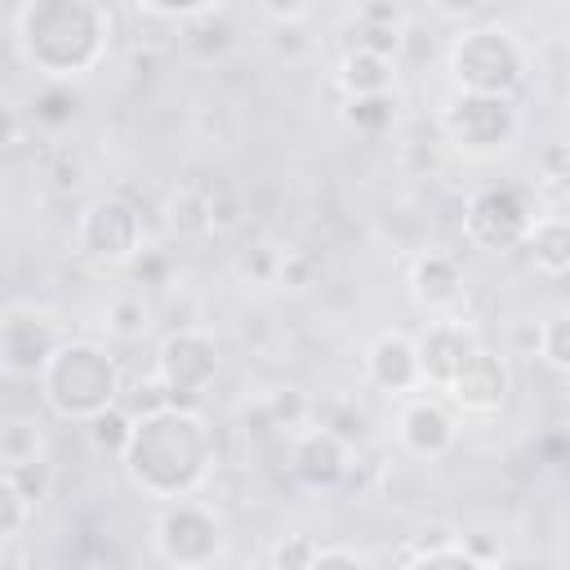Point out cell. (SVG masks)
Segmentation results:
<instances>
[{
  "mask_svg": "<svg viewBox=\"0 0 570 570\" xmlns=\"http://www.w3.org/2000/svg\"><path fill=\"white\" fill-rule=\"evenodd\" d=\"M214 428L196 405H165L134 423V441L120 459L129 485L156 503L196 494L214 472Z\"/></svg>",
  "mask_w": 570,
  "mask_h": 570,
  "instance_id": "6da1fadb",
  "label": "cell"
},
{
  "mask_svg": "<svg viewBox=\"0 0 570 570\" xmlns=\"http://www.w3.org/2000/svg\"><path fill=\"white\" fill-rule=\"evenodd\" d=\"M111 27L102 0H22L13 9V53L40 80H80L107 58Z\"/></svg>",
  "mask_w": 570,
  "mask_h": 570,
  "instance_id": "7a4b0ae2",
  "label": "cell"
},
{
  "mask_svg": "<svg viewBox=\"0 0 570 570\" xmlns=\"http://www.w3.org/2000/svg\"><path fill=\"white\" fill-rule=\"evenodd\" d=\"M40 401L49 414L67 419V423H85L98 410L116 405L125 392V374L116 365V356L94 343V338H62L58 352L49 356V365L36 379Z\"/></svg>",
  "mask_w": 570,
  "mask_h": 570,
  "instance_id": "3957f363",
  "label": "cell"
},
{
  "mask_svg": "<svg viewBox=\"0 0 570 570\" xmlns=\"http://www.w3.org/2000/svg\"><path fill=\"white\" fill-rule=\"evenodd\" d=\"M445 62H450L454 89H468V94H517L530 71L525 45L517 40L512 27H499V22L463 27L450 40Z\"/></svg>",
  "mask_w": 570,
  "mask_h": 570,
  "instance_id": "277c9868",
  "label": "cell"
},
{
  "mask_svg": "<svg viewBox=\"0 0 570 570\" xmlns=\"http://www.w3.org/2000/svg\"><path fill=\"white\" fill-rule=\"evenodd\" d=\"M436 129L463 156H494V151L512 147V138L521 134V111H517L512 94H468V89H454L441 102Z\"/></svg>",
  "mask_w": 570,
  "mask_h": 570,
  "instance_id": "5b68a950",
  "label": "cell"
},
{
  "mask_svg": "<svg viewBox=\"0 0 570 570\" xmlns=\"http://www.w3.org/2000/svg\"><path fill=\"white\" fill-rule=\"evenodd\" d=\"M151 552L165 566L178 570H196V566H214L227 552V525L223 517L200 503L196 494L187 499H169L156 521H151Z\"/></svg>",
  "mask_w": 570,
  "mask_h": 570,
  "instance_id": "8992f818",
  "label": "cell"
},
{
  "mask_svg": "<svg viewBox=\"0 0 570 570\" xmlns=\"http://www.w3.org/2000/svg\"><path fill=\"white\" fill-rule=\"evenodd\" d=\"M534 191L521 183H490L476 187L463 205V240L485 254H512L525 245L534 227Z\"/></svg>",
  "mask_w": 570,
  "mask_h": 570,
  "instance_id": "52a82bcc",
  "label": "cell"
},
{
  "mask_svg": "<svg viewBox=\"0 0 570 570\" xmlns=\"http://www.w3.org/2000/svg\"><path fill=\"white\" fill-rule=\"evenodd\" d=\"M76 245L102 267H125L142 249V209L120 191L94 196L76 218Z\"/></svg>",
  "mask_w": 570,
  "mask_h": 570,
  "instance_id": "ba28073f",
  "label": "cell"
},
{
  "mask_svg": "<svg viewBox=\"0 0 570 570\" xmlns=\"http://www.w3.org/2000/svg\"><path fill=\"white\" fill-rule=\"evenodd\" d=\"M218 365H223V352H218V338L200 325H183V330H169L156 347V374L169 383L174 401L178 405H196L209 383L218 379Z\"/></svg>",
  "mask_w": 570,
  "mask_h": 570,
  "instance_id": "9c48e42d",
  "label": "cell"
},
{
  "mask_svg": "<svg viewBox=\"0 0 570 570\" xmlns=\"http://www.w3.org/2000/svg\"><path fill=\"white\" fill-rule=\"evenodd\" d=\"M62 325L53 321V312L36 307V303H9L0 316V370L4 379H40V370L49 365V356L62 343Z\"/></svg>",
  "mask_w": 570,
  "mask_h": 570,
  "instance_id": "30bf717a",
  "label": "cell"
},
{
  "mask_svg": "<svg viewBox=\"0 0 570 570\" xmlns=\"http://www.w3.org/2000/svg\"><path fill=\"white\" fill-rule=\"evenodd\" d=\"M459 441V410L432 392H410L401 396V410H396V445L410 454V459H423V463H436L454 450Z\"/></svg>",
  "mask_w": 570,
  "mask_h": 570,
  "instance_id": "8fae6325",
  "label": "cell"
},
{
  "mask_svg": "<svg viewBox=\"0 0 570 570\" xmlns=\"http://www.w3.org/2000/svg\"><path fill=\"white\" fill-rule=\"evenodd\" d=\"M356 468V445L338 436L330 423H307L289 436V472L307 490H338Z\"/></svg>",
  "mask_w": 570,
  "mask_h": 570,
  "instance_id": "7c38bea8",
  "label": "cell"
},
{
  "mask_svg": "<svg viewBox=\"0 0 570 570\" xmlns=\"http://www.w3.org/2000/svg\"><path fill=\"white\" fill-rule=\"evenodd\" d=\"M441 392H445V401H450L463 419H490V414H499V410L508 405V396H512V365H508V356H499V352H490V347H476V352L463 361V370H459Z\"/></svg>",
  "mask_w": 570,
  "mask_h": 570,
  "instance_id": "4fadbf2b",
  "label": "cell"
},
{
  "mask_svg": "<svg viewBox=\"0 0 570 570\" xmlns=\"http://www.w3.org/2000/svg\"><path fill=\"white\" fill-rule=\"evenodd\" d=\"M414 343H419L423 387H432V392H441V387L463 370V361L481 347L476 325H472L468 316H459V312H441V316H432Z\"/></svg>",
  "mask_w": 570,
  "mask_h": 570,
  "instance_id": "5bb4252c",
  "label": "cell"
},
{
  "mask_svg": "<svg viewBox=\"0 0 570 570\" xmlns=\"http://www.w3.org/2000/svg\"><path fill=\"white\" fill-rule=\"evenodd\" d=\"M365 383L392 401L410 396L423 387V365H419V343L405 330H383L365 347Z\"/></svg>",
  "mask_w": 570,
  "mask_h": 570,
  "instance_id": "9a60e30c",
  "label": "cell"
},
{
  "mask_svg": "<svg viewBox=\"0 0 570 570\" xmlns=\"http://www.w3.org/2000/svg\"><path fill=\"white\" fill-rule=\"evenodd\" d=\"M236 223L232 205L223 200L218 187H205V183H183L169 191L165 200V227L178 236V240H205V236H218Z\"/></svg>",
  "mask_w": 570,
  "mask_h": 570,
  "instance_id": "2e32d148",
  "label": "cell"
},
{
  "mask_svg": "<svg viewBox=\"0 0 570 570\" xmlns=\"http://www.w3.org/2000/svg\"><path fill=\"white\" fill-rule=\"evenodd\" d=\"M410 298L428 312V316H441V312H459V303L468 298V276H463V263L445 249H428L410 263Z\"/></svg>",
  "mask_w": 570,
  "mask_h": 570,
  "instance_id": "e0dca14e",
  "label": "cell"
},
{
  "mask_svg": "<svg viewBox=\"0 0 570 570\" xmlns=\"http://www.w3.org/2000/svg\"><path fill=\"white\" fill-rule=\"evenodd\" d=\"M521 249L539 276H552V281L570 276V218L566 214H539Z\"/></svg>",
  "mask_w": 570,
  "mask_h": 570,
  "instance_id": "ac0fdd59",
  "label": "cell"
},
{
  "mask_svg": "<svg viewBox=\"0 0 570 570\" xmlns=\"http://www.w3.org/2000/svg\"><path fill=\"white\" fill-rule=\"evenodd\" d=\"M49 459V432L45 419L31 410H4L0 414V468Z\"/></svg>",
  "mask_w": 570,
  "mask_h": 570,
  "instance_id": "d6986e66",
  "label": "cell"
},
{
  "mask_svg": "<svg viewBox=\"0 0 570 570\" xmlns=\"http://www.w3.org/2000/svg\"><path fill=\"white\" fill-rule=\"evenodd\" d=\"M334 80H338L343 98H352V94H383V89H396V58H383V53H370V49L347 45V53L338 58Z\"/></svg>",
  "mask_w": 570,
  "mask_h": 570,
  "instance_id": "ffe728a7",
  "label": "cell"
},
{
  "mask_svg": "<svg viewBox=\"0 0 570 570\" xmlns=\"http://www.w3.org/2000/svg\"><path fill=\"white\" fill-rule=\"evenodd\" d=\"M396 116H401L396 89H383V94H352V98H343V107H338V120H343L352 134H361V138L387 134V129L396 125Z\"/></svg>",
  "mask_w": 570,
  "mask_h": 570,
  "instance_id": "44dd1931",
  "label": "cell"
},
{
  "mask_svg": "<svg viewBox=\"0 0 570 570\" xmlns=\"http://www.w3.org/2000/svg\"><path fill=\"white\" fill-rule=\"evenodd\" d=\"M85 111V94L76 89V80H40V89L31 94V120L45 129H67L71 120H80Z\"/></svg>",
  "mask_w": 570,
  "mask_h": 570,
  "instance_id": "7402d4cb",
  "label": "cell"
},
{
  "mask_svg": "<svg viewBox=\"0 0 570 570\" xmlns=\"http://www.w3.org/2000/svg\"><path fill=\"white\" fill-rule=\"evenodd\" d=\"M254 414L263 419V428H276V432H298L307 423H316V405L298 392V387H272L254 401Z\"/></svg>",
  "mask_w": 570,
  "mask_h": 570,
  "instance_id": "603a6c76",
  "label": "cell"
},
{
  "mask_svg": "<svg viewBox=\"0 0 570 570\" xmlns=\"http://www.w3.org/2000/svg\"><path fill=\"white\" fill-rule=\"evenodd\" d=\"M134 414L116 401V405H107V410H98L94 419H85V441H89V450L94 454H102V459H125V450H129V441H134Z\"/></svg>",
  "mask_w": 570,
  "mask_h": 570,
  "instance_id": "cb8c5ba5",
  "label": "cell"
},
{
  "mask_svg": "<svg viewBox=\"0 0 570 570\" xmlns=\"http://www.w3.org/2000/svg\"><path fill=\"white\" fill-rule=\"evenodd\" d=\"M102 325H107L111 338H120V343H138V338L151 334L156 312H151V303L142 298V289H120V294L107 303Z\"/></svg>",
  "mask_w": 570,
  "mask_h": 570,
  "instance_id": "d4e9b609",
  "label": "cell"
},
{
  "mask_svg": "<svg viewBox=\"0 0 570 570\" xmlns=\"http://www.w3.org/2000/svg\"><path fill=\"white\" fill-rule=\"evenodd\" d=\"M183 45L200 58H218L227 45H232V22L218 13V9H205L196 18L183 22Z\"/></svg>",
  "mask_w": 570,
  "mask_h": 570,
  "instance_id": "484cf974",
  "label": "cell"
},
{
  "mask_svg": "<svg viewBox=\"0 0 570 570\" xmlns=\"http://www.w3.org/2000/svg\"><path fill=\"white\" fill-rule=\"evenodd\" d=\"M267 53L276 62H307L316 53V36H312L307 18H298V22H267Z\"/></svg>",
  "mask_w": 570,
  "mask_h": 570,
  "instance_id": "4316f807",
  "label": "cell"
},
{
  "mask_svg": "<svg viewBox=\"0 0 570 570\" xmlns=\"http://www.w3.org/2000/svg\"><path fill=\"white\" fill-rule=\"evenodd\" d=\"M125 272H129V285H138V289H169V281H174V254L142 240V249L125 263Z\"/></svg>",
  "mask_w": 570,
  "mask_h": 570,
  "instance_id": "83f0119b",
  "label": "cell"
},
{
  "mask_svg": "<svg viewBox=\"0 0 570 570\" xmlns=\"http://www.w3.org/2000/svg\"><path fill=\"white\" fill-rule=\"evenodd\" d=\"M40 174H45L49 191H62V196L80 191V187H85V178H89V169H85V156H80L76 147H53V151L45 156Z\"/></svg>",
  "mask_w": 570,
  "mask_h": 570,
  "instance_id": "f1b7e54d",
  "label": "cell"
},
{
  "mask_svg": "<svg viewBox=\"0 0 570 570\" xmlns=\"http://www.w3.org/2000/svg\"><path fill=\"white\" fill-rule=\"evenodd\" d=\"M36 503L18 490V485H9L4 476H0V543H18L22 534H27V525L36 521Z\"/></svg>",
  "mask_w": 570,
  "mask_h": 570,
  "instance_id": "f546056e",
  "label": "cell"
},
{
  "mask_svg": "<svg viewBox=\"0 0 570 570\" xmlns=\"http://www.w3.org/2000/svg\"><path fill=\"white\" fill-rule=\"evenodd\" d=\"M120 405H125L134 419H142V414H151V410L174 405V392H169V383H165V379L151 370V374H142V379H129V383H125Z\"/></svg>",
  "mask_w": 570,
  "mask_h": 570,
  "instance_id": "4dcf8cb0",
  "label": "cell"
},
{
  "mask_svg": "<svg viewBox=\"0 0 570 570\" xmlns=\"http://www.w3.org/2000/svg\"><path fill=\"white\" fill-rule=\"evenodd\" d=\"M539 361L552 374H570V307L552 312L543 321V338H539Z\"/></svg>",
  "mask_w": 570,
  "mask_h": 570,
  "instance_id": "1f68e13d",
  "label": "cell"
},
{
  "mask_svg": "<svg viewBox=\"0 0 570 570\" xmlns=\"http://www.w3.org/2000/svg\"><path fill=\"white\" fill-rule=\"evenodd\" d=\"M267 566H276V570H312V566H321V539L285 534V539H276L267 548Z\"/></svg>",
  "mask_w": 570,
  "mask_h": 570,
  "instance_id": "d6a6232c",
  "label": "cell"
},
{
  "mask_svg": "<svg viewBox=\"0 0 570 570\" xmlns=\"http://www.w3.org/2000/svg\"><path fill=\"white\" fill-rule=\"evenodd\" d=\"M321 276V263L312 249H281V272H276V285L285 289H312Z\"/></svg>",
  "mask_w": 570,
  "mask_h": 570,
  "instance_id": "836d02e7",
  "label": "cell"
},
{
  "mask_svg": "<svg viewBox=\"0 0 570 570\" xmlns=\"http://www.w3.org/2000/svg\"><path fill=\"white\" fill-rule=\"evenodd\" d=\"M321 423H330L338 436H347L352 445H361L365 436H370V414L356 405V401H334L325 414H316Z\"/></svg>",
  "mask_w": 570,
  "mask_h": 570,
  "instance_id": "e575fe53",
  "label": "cell"
},
{
  "mask_svg": "<svg viewBox=\"0 0 570 570\" xmlns=\"http://www.w3.org/2000/svg\"><path fill=\"white\" fill-rule=\"evenodd\" d=\"M356 22L365 27H410V4L405 0H356Z\"/></svg>",
  "mask_w": 570,
  "mask_h": 570,
  "instance_id": "d590c367",
  "label": "cell"
},
{
  "mask_svg": "<svg viewBox=\"0 0 570 570\" xmlns=\"http://www.w3.org/2000/svg\"><path fill=\"white\" fill-rule=\"evenodd\" d=\"M401 169H405L410 178L436 174V169H441V142H432V138H410V142L401 147Z\"/></svg>",
  "mask_w": 570,
  "mask_h": 570,
  "instance_id": "8d00e7d4",
  "label": "cell"
},
{
  "mask_svg": "<svg viewBox=\"0 0 570 570\" xmlns=\"http://www.w3.org/2000/svg\"><path fill=\"white\" fill-rule=\"evenodd\" d=\"M352 45L356 49H370V53H383V58H396L401 62V36L405 31H396V27H365V22H352Z\"/></svg>",
  "mask_w": 570,
  "mask_h": 570,
  "instance_id": "74e56055",
  "label": "cell"
},
{
  "mask_svg": "<svg viewBox=\"0 0 570 570\" xmlns=\"http://www.w3.org/2000/svg\"><path fill=\"white\" fill-rule=\"evenodd\" d=\"M240 272H245V281H254V285H276L281 249H276V245H254V249L240 258Z\"/></svg>",
  "mask_w": 570,
  "mask_h": 570,
  "instance_id": "f35d334b",
  "label": "cell"
},
{
  "mask_svg": "<svg viewBox=\"0 0 570 570\" xmlns=\"http://www.w3.org/2000/svg\"><path fill=\"white\" fill-rule=\"evenodd\" d=\"M134 4L156 13V18H178V22H187V18L205 13V9H218V0H134Z\"/></svg>",
  "mask_w": 570,
  "mask_h": 570,
  "instance_id": "ab89813d",
  "label": "cell"
},
{
  "mask_svg": "<svg viewBox=\"0 0 570 570\" xmlns=\"http://www.w3.org/2000/svg\"><path fill=\"white\" fill-rule=\"evenodd\" d=\"M267 22H298L312 13V0H254Z\"/></svg>",
  "mask_w": 570,
  "mask_h": 570,
  "instance_id": "60d3db41",
  "label": "cell"
},
{
  "mask_svg": "<svg viewBox=\"0 0 570 570\" xmlns=\"http://www.w3.org/2000/svg\"><path fill=\"white\" fill-rule=\"evenodd\" d=\"M539 338H543V321H517L508 334L517 356H539Z\"/></svg>",
  "mask_w": 570,
  "mask_h": 570,
  "instance_id": "b9f144b4",
  "label": "cell"
},
{
  "mask_svg": "<svg viewBox=\"0 0 570 570\" xmlns=\"http://www.w3.org/2000/svg\"><path fill=\"white\" fill-rule=\"evenodd\" d=\"M539 169L543 178H570V142H548L539 151Z\"/></svg>",
  "mask_w": 570,
  "mask_h": 570,
  "instance_id": "7bdbcfd3",
  "label": "cell"
},
{
  "mask_svg": "<svg viewBox=\"0 0 570 570\" xmlns=\"http://www.w3.org/2000/svg\"><path fill=\"white\" fill-rule=\"evenodd\" d=\"M441 18H450V22H472L490 0H428Z\"/></svg>",
  "mask_w": 570,
  "mask_h": 570,
  "instance_id": "ee69618b",
  "label": "cell"
},
{
  "mask_svg": "<svg viewBox=\"0 0 570 570\" xmlns=\"http://www.w3.org/2000/svg\"><path fill=\"white\" fill-rule=\"evenodd\" d=\"M463 548H468L472 566H499V561H503V548H499V543H485L481 534H468Z\"/></svg>",
  "mask_w": 570,
  "mask_h": 570,
  "instance_id": "f6af8a7d",
  "label": "cell"
},
{
  "mask_svg": "<svg viewBox=\"0 0 570 570\" xmlns=\"http://www.w3.org/2000/svg\"><path fill=\"white\" fill-rule=\"evenodd\" d=\"M361 561H370V557H365V552H356V548L321 543V566H361Z\"/></svg>",
  "mask_w": 570,
  "mask_h": 570,
  "instance_id": "bcb514c9",
  "label": "cell"
},
{
  "mask_svg": "<svg viewBox=\"0 0 570 570\" xmlns=\"http://www.w3.org/2000/svg\"><path fill=\"white\" fill-rule=\"evenodd\" d=\"M156 67H160V53H156V49H134V53H129V71L151 76Z\"/></svg>",
  "mask_w": 570,
  "mask_h": 570,
  "instance_id": "7dc6e473",
  "label": "cell"
},
{
  "mask_svg": "<svg viewBox=\"0 0 570 570\" xmlns=\"http://www.w3.org/2000/svg\"><path fill=\"white\" fill-rule=\"evenodd\" d=\"M566 218H570V200H566Z\"/></svg>",
  "mask_w": 570,
  "mask_h": 570,
  "instance_id": "c3c4849f",
  "label": "cell"
}]
</instances>
